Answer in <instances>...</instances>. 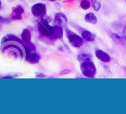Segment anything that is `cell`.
Segmentation results:
<instances>
[{
	"label": "cell",
	"instance_id": "obj_1",
	"mask_svg": "<svg viewBox=\"0 0 126 114\" xmlns=\"http://www.w3.org/2000/svg\"><path fill=\"white\" fill-rule=\"evenodd\" d=\"M82 72L87 77H93L96 74V67L93 62L91 61L85 62L81 65Z\"/></svg>",
	"mask_w": 126,
	"mask_h": 114
},
{
	"label": "cell",
	"instance_id": "obj_2",
	"mask_svg": "<svg viewBox=\"0 0 126 114\" xmlns=\"http://www.w3.org/2000/svg\"><path fill=\"white\" fill-rule=\"evenodd\" d=\"M38 30L41 34L44 36H46V37L54 36V32H55L54 27H53L49 25L46 20H43V22H41L38 27Z\"/></svg>",
	"mask_w": 126,
	"mask_h": 114
},
{
	"label": "cell",
	"instance_id": "obj_3",
	"mask_svg": "<svg viewBox=\"0 0 126 114\" xmlns=\"http://www.w3.org/2000/svg\"><path fill=\"white\" fill-rule=\"evenodd\" d=\"M66 33H67V37L68 38L69 41L73 46L75 48H78L80 46L82 45L83 43V39L79 36L76 35V33H73L70 30H66Z\"/></svg>",
	"mask_w": 126,
	"mask_h": 114
},
{
	"label": "cell",
	"instance_id": "obj_4",
	"mask_svg": "<svg viewBox=\"0 0 126 114\" xmlns=\"http://www.w3.org/2000/svg\"><path fill=\"white\" fill-rule=\"evenodd\" d=\"M32 12L34 16L36 17H41L45 15L46 12V5L42 3H38L34 4L32 8Z\"/></svg>",
	"mask_w": 126,
	"mask_h": 114
},
{
	"label": "cell",
	"instance_id": "obj_5",
	"mask_svg": "<svg viewBox=\"0 0 126 114\" xmlns=\"http://www.w3.org/2000/svg\"><path fill=\"white\" fill-rule=\"evenodd\" d=\"M55 23L56 25L66 29L68 24V20L66 16L62 13H57L55 16Z\"/></svg>",
	"mask_w": 126,
	"mask_h": 114
},
{
	"label": "cell",
	"instance_id": "obj_6",
	"mask_svg": "<svg viewBox=\"0 0 126 114\" xmlns=\"http://www.w3.org/2000/svg\"><path fill=\"white\" fill-rule=\"evenodd\" d=\"M26 60L31 64H36L39 61L40 56L37 53H33V51H27Z\"/></svg>",
	"mask_w": 126,
	"mask_h": 114
},
{
	"label": "cell",
	"instance_id": "obj_7",
	"mask_svg": "<svg viewBox=\"0 0 126 114\" xmlns=\"http://www.w3.org/2000/svg\"><path fill=\"white\" fill-rule=\"evenodd\" d=\"M96 56L101 61L103 62H108L110 60V57L105 52L103 51L102 50H97L95 53Z\"/></svg>",
	"mask_w": 126,
	"mask_h": 114
},
{
	"label": "cell",
	"instance_id": "obj_8",
	"mask_svg": "<svg viewBox=\"0 0 126 114\" xmlns=\"http://www.w3.org/2000/svg\"><path fill=\"white\" fill-rule=\"evenodd\" d=\"M82 38L88 41H94L95 39V35L87 30H84L82 33Z\"/></svg>",
	"mask_w": 126,
	"mask_h": 114
},
{
	"label": "cell",
	"instance_id": "obj_9",
	"mask_svg": "<svg viewBox=\"0 0 126 114\" xmlns=\"http://www.w3.org/2000/svg\"><path fill=\"white\" fill-rule=\"evenodd\" d=\"M85 20L88 23H91L92 24H96L97 23V18L94 14L90 13L87 14L85 16Z\"/></svg>",
	"mask_w": 126,
	"mask_h": 114
},
{
	"label": "cell",
	"instance_id": "obj_10",
	"mask_svg": "<svg viewBox=\"0 0 126 114\" xmlns=\"http://www.w3.org/2000/svg\"><path fill=\"white\" fill-rule=\"evenodd\" d=\"M91 59H92V56L89 54H82L78 56V60L82 63L91 61Z\"/></svg>",
	"mask_w": 126,
	"mask_h": 114
},
{
	"label": "cell",
	"instance_id": "obj_11",
	"mask_svg": "<svg viewBox=\"0 0 126 114\" xmlns=\"http://www.w3.org/2000/svg\"><path fill=\"white\" fill-rule=\"evenodd\" d=\"M22 39H23L25 43H28L30 42L31 39V34L30 32L28 30L25 29L23 30V33H22Z\"/></svg>",
	"mask_w": 126,
	"mask_h": 114
},
{
	"label": "cell",
	"instance_id": "obj_12",
	"mask_svg": "<svg viewBox=\"0 0 126 114\" xmlns=\"http://www.w3.org/2000/svg\"><path fill=\"white\" fill-rule=\"evenodd\" d=\"M92 7L95 11H98L101 7V0H92Z\"/></svg>",
	"mask_w": 126,
	"mask_h": 114
},
{
	"label": "cell",
	"instance_id": "obj_13",
	"mask_svg": "<svg viewBox=\"0 0 126 114\" xmlns=\"http://www.w3.org/2000/svg\"><path fill=\"white\" fill-rule=\"evenodd\" d=\"M90 6H91V4H90V2L87 0H84L82 2H81V7H82L83 9H87L90 7Z\"/></svg>",
	"mask_w": 126,
	"mask_h": 114
},
{
	"label": "cell",
	"instance_id": "obj_14",
	"mask_svg": "<svg viewBox=\"0 0 126 114\" xmlns=\"http://www.w3.org/2000/svg\"><path fill=\"white\" fill-rule=\"evenodd\" d=\"M49 1H56V0H49Z\"/></svg>",
	"mask_w": 126,
	"mask_h": 114
}]
</instances>
